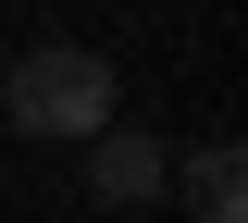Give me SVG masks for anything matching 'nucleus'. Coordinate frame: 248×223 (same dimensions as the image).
<instances>
[{"instance_id":"1","label":"nucleus","mask_w":248,"mask_h":223,"mask_svg":"<svg viewBox=\"0 0 248 223\" xmlns=\"http://www.w3.org/2000/svg\"><path fill=\"white\" fill-rule=\"evenodd\" d=\"M0 112H13V136H75V149H87L99 124H124V87H112L99 50L50 37V50H25V62L0 74Z\"/></svg>"},{"instance_id":"2","label":"nucleus","mask_w":248,"mask_h":223,"mask_svg":"<svg viewBox=\"0 0 248 223\" xmlns=\"http://www.w3.org/2000/svg\"><path fill=\"white\" fill-rule=\"evenodd\" d=\"M161 186H174V149H161V136H137V124H99V136H87V198L149 211Z\"/></svg>"},{"instance_id":"3","label":"nucleus","mask_w":248,"mask_h":223,"mask_svg":"<svg viewBox=\"0 0 248 223\" xmlns=\"http://www.w3.org/2000/svg\"><path fill=\"white\" fill-rule=\"evenodd\" d=\"M186 211H199V223H248V161H236V136H199V149H186Z\"/></svg>"}]
</instances>
